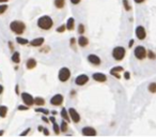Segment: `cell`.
<instances>
[{"mask_svg":"<svg viewBox=\"0 0 156 137\" xmlns=\"http://www.w3.org/2000/svg\"><path fill=\"white\" fill-rule=\"evenodd\" d=\"M38 28H41L42 30H49L53 28V18L48 16V15H43L38 19Z\"/></svg>","mask_w":156,"mask_h":137,"instance_id":"cell-1","label":"cell"},{"mask_svg":"<svg viewBox=\"0 0 156 137\" xmlns=\"http://www.w3.org/2000/svg\"><path fill=\"white\" fill-rule=\"evenodd\" d=\"M10 29L16 34H23L26 29V25L21 21H13L10 24Z\"/></svg>","mask_w":156,"mask_h":137,"instance_id":"cell-2","label":"cell"},{"mask_svg":"<svg viewBox=\"0 0 156 137\" xmlns=\"http://www.w3.org/2000/svg\"><path fill=\"white\" fill-rule=\"evenodd\" d=\"M112 58L115 60V61H121V60L124 59L125 54H126V51L123 46H117L112 49Z\"/></svg>","mask_w":156,"mask_h":137,"instance_id":"cell-3","label":"cell"},{"mask_svg":"<svg viewBox=\"0 0 156 137\" xmlns=\"http://www.w3.org/2000/svg\"><path fill=\"white\" fill-rule=\"evenodd\" d=\"M71 77V71L68 68H61L59 73H58V78L61 83H65L68 81Z\"/></svg>","mask_w":156,"mask_h":137,"instance_id":"cell-4","label":"cell"},{"mask_svg":"<svg viewBox=\"0 0 156 137\" xmlns=\"http://www.w3.org/2000/svg\"><path fill=\"white\" fill-rule=\"evenodd\" d=\"M147 51L145 49L144 46H142V45H138V46L134 49V55H135V57L138 60H143L144 58L147 57Z\"/></svg>","mask_w":156,"mask_h":137,"instance_id":"cell-5","label":"cell"},{"mask_svg":"<svg viewBox=\"0 0 156 137\" xmlns=\"http://www.w3.org/2000/svg\"><path fill=\"white\" fill-rule=\"evenodd\" d=\"M68 115H70V118H71V121H73L74 123H78L80 121V115L78 113L75 108L71 107L68 109Z\"/></svg>","mask_w":156,"mask_h":137,"instance_id":"cell-6","label":"cell"},{"mask_svg":"<svg viewBox=\"0 0 156 137\" xmlns=\"http://www.w3.org/2000/svg\"><path fill=\"white\" fill-rule=\"evenodd\" d=\"M135 34H136V38L138 40H140V41H142V40H144L147 38V31H145L143 26H138V27L136 28Z\"/></svg>","mask_w":156,"mask_h":137,"instance_id":"cell-7","label":"cell"},{"mask_svg":"<svg viewBox=\"0 0 156 137\" xmlns=\"http://www.w3.org/2000/svg\"><path fill=\"white\" fill-rule=\"evenodd\" d=\"M21 98H23V102H24V104L27 105V106H31V105L34 104V98L31 94L27 92L21 93Z\"/></svg>","mask_w":156,"mask_h":137,"instance_id":"cell-8","label":"cell"},{"mask_svg":"<svg viewBox=\"0 0 156 137\" xmlns=\"http://www.w3.org/2000/svg\"><path fill=\"white\" fill-rule=\"evenodd\" d=\"M63 96L58 93V94H55L53 98H50V104L53 105V106H60V105L63 103Z\"/></svg>","mask_w":156,"mask_h":137,"instance_id":"cell-9","label":"cell"},{"mask_svg":"<svg viewBox=\"0 0 156 137\" xmlns=\"http://www.w3.org/2000/svg\"><path fill=\"white\" fill-rule=\"evenodd\" d=\"M89 81V76L85 74H80L75 78V83L77 86H83Z\"/></svg>","mask_w":156,"mask_h":137,"instance_id":"cell-10","label":"cell"},{"mask_svg":"<svg viewBox=\"0 0 156 137\" xmlns=\"http://www.w3.org/2000/svg\"><path fill=\"white\" fill-rule=\"evenodd\" d=\"M87 59H88L89 62L91 63V64H93V66H100V63H102V60H100V57L94 54H90L87 57Z\"/></svg>","mask_w":156,"mask_h":137,"instance_id":"cell-11","label":"cell"},{"mask_svg":"<svg viewBox=\"0 0 156 137\" xmlns=\"http://www.w3.org/2000/svg\"><path fill=\"white\" fill-rule=\"evenodd\" d=\"M81 134L83 136H95L97 134L95 128H93L92 126H85V128L81 130Z\"/></svg>","mask_w":156,"mask_h":137,"instance_id":"cell-12","label":"cell"},{"mask_svg":"<svg viewBox=\"0 0 156 137\" xmlns=\"http://www.w3.org/2000/svg\"><path fill=\"white\" fill-rule=\"evenodd\" d=\"M92 78L97 83H105L107 81V76L104 73H94L92 75Z\"/></svg>","mask_w":156,"mask_h":137,"instance_id":"cell-13","label":"cell"},{"mask_svg":"<svg viewBox=\"0 0 156 137\" xmlns=\"http://www.w3.org/2000/svg\"><path fill=\"white\" fill-rule=\"evenodd\" d=\"M121 72H123V66H113V68L110 70V74L117 78H121V76H120Z\"/></svg>","mask_w":156,"mask_h":137,"instance_id":"cell-14","label":"cell"},{"mask_svg":"<svg viewBox=\"0 0 156 137\" xmlns=\"http://www.w3.org/2000/svg\"><path fill=\"white\" fill-rule=\"evenodd\" d=\"M44 42H45L44 38H36V39H33L32 41L30 42V45L33 46V47H40V46L44 44Z\"/></svg>","mask_w":156,"mask_h":137,"instance_id":"cell-15","label":"cell"},{"mask_svg":"<svg viewBox=\"0 0 156 137\" xmlns=\"http://www.w3.org/2000/svg\"><path fill=\"white\" fill-rule=\"evenodd\" d=\"M77 44L79 45L80 47H85L89 44V39L85 36H80L77 40Z\"/></svg>","mask_w":156,"mask_h":137,"instance_id":"cell-16","label":"cell"},{"mask_svg":"<svg viewBox=\"0 0 156 137\" xmlns=\"http://www.w3.org/2000/svg\"><path fill=\"white\" fill-rule=\"evenodd\" d=\"M60 115H61L62 119L65 120L66 122H70V121H71V118H70V115H68V109H66V108H62Z\"/></svg>","mask_w":156,"mask_h":137,"instance_id":"cell-17","label":"cell"},{"mask_svg":"<svg viewBox=\"0 0 156 137\" xmlns=\"http://www.w3.org/2000/svg\"><path fill=\"white\" fill-rule=\"evenodd\" d=\"M26 66H27V68H29V70H32V68H36V59H33V58H29V59L27 60Z\"/></svg>","mask_w":156,"mask_h":137,"instance_id":"cell-18","label":"cell"},{"mask_svg":"<svg viewBox=\"0 0 156 137\" xmlns=\"http://www.w3.org/2000/svg\"><path fill=\"white\" fill-rule=\"evenodd\" d=\"M65 26H66L68 30H74V28H75V19L73 17H70L68 19V21H66Z\"/></svg>","mask_w":156,"mask_h":137,"instance_id":"cell-19","label":"cell"},{"mask_svg":"<svg viewBox=\"0 0 156 137\" xmlns=\"http://www.w3.org/2000/svg\"><path fill=\"white\" fill-rule=\"evenodd\" d=\"M53 4H55L57 9H63L65 6V0H55Z\"/></svg>","mask_w":156,"mask_h":137,"instance_id":"cell-20","label":"cell"},{"mask_svg":"<svg viewBox=\"0 0 156 137\" xmlns=\"http://www.w3.org/2000/svg\"><path fill=\"white\" fill-rule=\"evenodd\" d=\"M12 61L15 63H19V61H21V55H19L18 51H15L14 54L12 55Z\"/></svg>","mask_w":156,"mask_h":137,"instance_id":"cell-21","label":"cell"},{"mask_svg":"<svg viewBox=\"0 0 156 137\" xmlns=\"http://www.w3.org/2000/svg\"><path fill=\"white\" fill-rule=\"evenodd\" d=\"M68 130V122L65 121V120H62L61 124H60V131L65 133V132Z\"/></svg>","mask_w":156,"mask_h":137,"instance_id":"cell-22","label":"cell"},{"mask_svg":"<svg viewBox=\"0 0 156 137\" xmlns=\"http://www.w3.org/2000/svg\"><path fill=\"white\" fill-rule=\"evenodd\" d=\"M34 104L38 105V106H43V105L45 104V100L43 98L38 96V98H34Z\"/></svg>","mask_w":156,"mask_h":137,"instance_id":"cell-23","label":"cell"},{"mask_svg":"<svg viewBox=\"0 0 156 137\" xmlns=\"http://www.w3.org/2000/svg\"><path fill=\"white\" fill-rule=\"evenodd\" d=\"M6 113H8V107L3 106V105H0V117L4 118L6 116Z\"/></svg>","mask_w":156,"mask_h":137,"instance_id":"cell-24","label":"cell"},{"mask_svg":"<svg viewBox=\"0 0 156 137\" xmlns=\"http://www.w3.org/2000/svg\"><path fill=\"white\" fill-rule=\"evenodd\" d=\"M16 42H17L18 44H21V45H26L29 43V41L27 39H24V38H21V36H17L16 38Z\"/></svg>","mask_w":156,"mask_h":137,"instance_id":"cell-25","label":"cell"},{"mask_svg":"<svg viewBox=\"0 0 156 137\" xmlns=\"http://www.w3.org/2000/svg\"><path fill=\"white\" fill-rule=\"evenodd\" d=\"M147 90L151 93H156V83H151L147 87Z\"/></svg>","mask_w":156,"mask_h":137,"instance_id":"cell-26","label":"cell"},{"mask_svg":"<svg viewBox=\"0 0 156 137\" xmlns=\"http://www.w3.org/2000/svg\"><path fill=\"white\" fill-rule=\"evenodd\" d=\"M122 3H123L124 9L126 10V11H130V9H132V6H130V2H128V0H123V1H122Z\"/></svg>","mask_w":156,"mask_h":137,"instance_id":"cell-27","label":"cell"},{"mask_svg":"<svg viewBox=\"0 0 156 137\" xmlns=\"http://www.w3.org/2000/svg\"><path fill=\"white\" fill-rule=\"evenodd\" d=\"M53 132H55V134H60V126L58 124H57V122H53Z\"/></svg>","mask_w":156,"mask_h":137,"instance_id":"cell-28","label":"cell"},{"mask_svg":"<svg viewBox=\"0 0 156 137\" xmlns=\"http://www.w3.org/2000/svg\"><path fill=\"white\" fill-rule=\"evenodd\" d=\"M36 113H44V115H48V113H49V110H48V109H45V108H36Z\"/></svg>","mask_w":156,"mask_h":137,"instance_id":"cell-29","label":"cell"},{"mask_svg":"<svg viewBox=\"0 0 156 137\" xmlns=\"http://www.w3.org/2000/svg\"><path fill=\"white\" fill-rule=\"evenodd\" d=\"M147 56L149 57V59H151V60H154V59L156 58V55L154 54V53H153L152 51H147Z\"/></svg>","mask_w":156,"mask_h":137,"instance_id":"cell-30","label":"cell"},{"mask_svg":"<svg viewBox=\"0 0 156 137\" xmlns=\"http://www.w3.org/2000/svg\"><path fill=\"white\" fill-rule=\"evenodd\" d=\"M78 33H79V34H83V33H85V25L83 24H80L79 26H78Z\"/></svg>","mask_w":156,"mask_h":137,"instance_id":"cell-31","label":"cell"},{"mask_svg":"<svg viewBox=\"0 0 156 137\" xmlns=\"http://www.w3.org/2000/svg\"><path fill=\"white\" fill-rule=\"evenodd\" d=\"M65 29H66V26H65V25H61V26H59V27L57 28V32H59V33L64 32Z\"/></svg>","mask_w":156,"mask_h":137,"instance_id":"cell-32","label":"cell"},{"mask_svg":"<svg viewBox=\"0 0 156 137\" xmlns=\"http://www.w3.org/2000/svg\"><path fill=\"white\" fill-rule=\"evenodd\" d=\"M6 9H8V6H6V4H2V6H0V14H3V13L6 11Z\"/></svg>","mask_w":156,"mask_h":137,"instance_id":"cell-33","label":"cell"},{"mask_svg":"<svg viewBox=\"0 0 156 137\" xmlns=\"http://www.w3.org/2000/svg\"><path fill=\"white\" fill-rule=\"evenodd\" d=\"M28 108H29V106H27V105H21V106H18V109L19 110H27L28 109Z\"/></svg>","mask_w":156,"mask_h":137,"instance_id":"cell-34","label":"cell"},{"mask_svg":"<svg viewBox=\"0 0 156 137\" xmlns=\"http://www.w3.org/2000/svg\"><path fill=\"white\" fill-rule=\"evenodd\" d=\"M124 78H125V79H130V72H124Z\"/></svg>","mask_w":156,"mask_h":137,"instance_id":"cell-35","label":"cell"},{"mask_svg":"<svg viewBox=\"0 0 156 137\" xmlns=\"http://www.w3.org/2000/svg\"><path fill=\"white\" fill-rule=\"evenodd\" d=\"M70 1H71L72 4H78V3H79L81 0H70Z\"/></svg>","mask_w":156,"mask_h":137,"instance_id":"cell-36","label":"cell"},{"mask_svg":"<svg viewBox=\"0 0 156 137\" xmlns=\"http://www.w3.org/2000/svg\"><path fill=\"white\" fill-rule=\"evenodd\" d=\"M70 43H71V45H75V43H76V39H75V38H72V39L70 40Z\"/></svg>","mask_w":156,"mask_h":137,"instance_id":"cell-37","label":"cell"},{"mask_svg":"<svg viewBox=\"0 0 156 137\" xmlns=\"http://www.w3.org/2000/svg\"><path fill=\"white\" fill-rule=\"evenodd\" d=\"M29 132H30V128H27L26 131H25V132H23V133H21V136H24V135H27V134H28Z\"/></svg>","mask_w":156,"mask_h":137,"instance_id":"cell-38","label":"cell"},{"mask_svg":"<svg viewBox=\"0 0 156 137\" xmlns=\"http://www.w3.org/2000/svg\"><path fill=\"white\" fill-rule=\"evenodd\" d=\"M49 121H50L51 123L56 122V118H55V116H51V117H50V118H49Z\"/></svg>","mask_w":156,"mask_h":137,"instance_id":"cell-39","label":"cell"},{"mask_svg":"<svg viewBox=\"0 0 156 137\" xmlns=\"http://www.w3.org/2000/svg\"><path fill=\"white\" fill-rule=\"evenodd\" d=\"M42 120H43L44 122H46V123H48V122H49V119H47V118H46V117H45V116H43V117H42Z\"/></svg>","mask_w":156,"mask_h":137,"instance_id":"cell-40","label":"cell"},{"mask_svg":"<svg viewBox=\"0 0 156 137\" xmlns=\"http://www.w3.org/2000/svg\"><path fill=\"white\" fill-rule=\"evenodd\" d=\"M43 133H44V135H49V132H48L47 128H43Z\"/></svg>","mask_w":156,"mask_h":137,"instance_id":"cell-41","label":"cell"},{"mask_svg":"<svg viewBox=\"0 0 156 137\" xmlns=\"http://www.w3.org/2000/svg\"><path fill=\"white\" fill-rule=\"evenodd\" d=\"M132 45H134V40L132 39V40L130 41V43H128V46H130V47H132Z\"/></svg>","mask_w":156,"mask_h":137,"instance_id":"cell-42","label":"cell"},{"mask_svg":"<svg viewBox=\"0 0 156 137\" xmlns=\"http://www.w3.org/2000/svg\"><path fill=\"white\" fill-rule=\"evenodd\" d=\"M134 1H135L136 3H142V2H144V0H134Z\"/></svg>","mask_w":156,"mask_h":137,"instance_id":"cell-43","label":"cell"},{"mask_svg":"<svg viewBox=\"0 0 156 137\" xmlns=\"http://www.w3.org/2000/svg\"><path fill=\"white\" fill-rule=\"evenodd\" d=\"M2 92H3V87L1 86V85H0V94H1Z\"/></svg>","mask_w":156,"mask_h":137,"instance_id":"cell-44","label":"cell"},{"mask_svg":"<svg viewBox=\"0 0 156 137\" xmlns=\"http://www.w3.org/2000/svg\"><path fill=\"white\" fill-rule=\"evenodd\" d=\"M38 131H40V132L43 131V126H41V125H40V126H38Z\"/></svg>","mask_w":156,"mask_h":137,"instance_id":"cell-45","label":"cell"},{"mask_svg":"<svg viewBox=\"0 0 156 137\" xmlns=\"http://www.w3.org/2000/svg\"><path fill=\"white\" fill-rule=\"evenodd\" d=\"M51 113H53V116H56V115H57V111H51Z\"/></svg>","mask_w":156,"mask_h":137,"instance_id":"cell-46","label":"cell"},{"mask_svg":"<svg viewBox=\"0 0 156 137\" xmlns=\"http://www.w3.org/2000/svg\"><path fill=\"white\" fill-rule=\"evenodd\" d=\"M6 1H9V0H0V2H6Z\"/></svg>","mask_w":156,"mask_h":137,"instance_id":"cell-47","label":"cell"},{"mask_svg":"<svg viewBox=\"0 0 156 137\" xmlns=\"http://www.w3.org/2000/svg\"><path fill=\"white\" fill-rule=\"evenodd\" d=\"M3 134V131H0V135H2Z\"/></svg>","mask_w":156,"mask_h":137,"instance_id":"cell-48","label":"cell"}]
</instances>
